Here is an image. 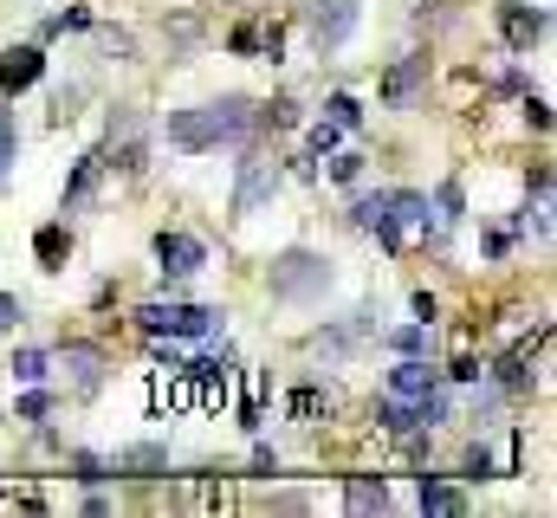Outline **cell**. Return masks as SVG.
I'll return each instance as SVG.
<instances>
[{
    "label": "cell",
    "instance_id": "1",
    "mask_svg": "<svg viewBox=\"0 0 557 518\" xmlns=\"http://www.w3.org/2000/svg\"><path fill=\"white\" fill-rule=\"evenodd\" d=\"M253 98H240V91H227V98L214 104H188V111H169V124H162V136H169L175 149H188V156H201V149H221V143H240V136L253 130Z\"/></svg>",
    "mask_w": 557,
    "mask_h": 518
},
{
    "label": "cell",
    "instance_id": "2",
    "mask_svg": "<svg viewBox=\"0 0 557 518\" xmlns=\"http://www.w3.org/2000/svg\"><path fill=\"white\" fill-rule=\"evenodd\" d=\"M324 292H331V259H318L305 247H292V253L273 259V298H279V305H318Z\"/></svg>",
    "mask_w": 557,
    "mask_h": 518
},
{
    "label": "cell",
    "instance_id": "3",
    "mask_svg": "<svg viewBox=\"0 0 557 518\" xmlns=\"http://www.w3.org/2000/svg\"><path fill=\"white\" fill-rule=\"evenodd\" d=\"M137 324L149 337H214L221 331V311L214 305H182V298H149V305L137 311Z\"/></svg>",
    "mask_w": 557,
    "mask_h": 518
},
{
    "label": "cell",
    "instance_id": "4",
    "mask_svg": "<svg viewBox=\"0 0 557 518\" xmlns=\"http://www.w3.org/2000/svg\"><path fill=\"white\" fill-rule=\"evenodd\" d=\"M305 33L318 52H344L357 39V0H305Z\"/></svg>",
    "mask_w": 557,
    "mask_h": 518
},
{
    "label": "cell",
    "instance_id": "5",
    "mask_svg": "<svg viewBox=\"0 0 557 518\" xmlns=\"http://www.w3.org/2000/svg\"><path fill=\"white\" fill-rule=\"evenodd\" d=\"M285 188V169L279 162H266V156H253V162H240V182H234V214L247 221V214H260L266 201H273Z\"/></svg>",
    "mask_w": 557,
    "mask_h": 518
},
{
    "label": "cell",
    "instance_id": "6",
    "mask_svg": "<svg viewBox=\"0 0 557 518\" xmlns=\"http://www.w3.org/2000/svg\"><path fill=\"white\" fill-rule=\"evenodd\" d=\"M415 234H428V195H415V188H389V234L383 247H409Z\"/></svg>",
    "mask_w": 557,
    "mask_h": 518
},
{
    "label": "cell",
    "instance_id": "7",
    "mask_svg": "<svg viewBox=\"0 0 557 518\" xmlns=\"http://www.w3.org/2000/svg\"><path fill=\"white\" fill-rule=\"evenodd\" d=\"M208 266V247H201L195 234H156V272L162 279H195V272Z\"/></svg>",
    "mask_w": 557,
    "mask_h": 518
},
{
    "label": "cell",
    "instance_id": "8",
    "mask_svg": "<svg viewBox=\"0 0 557 518\" xmlns=\"http://www.w3.org/2000/svg\"><path fill=\"white\" fill-rule=\"evenodd\" d=\"M545 26H551V13H545V7H525V0H499V33H506V46H512V52H532L538 39H545Z\"/></svg>",
    "mask_w": 557,
    "mask_h": 518
},
{
    "label": "cell",
    "instance_id": "9",
    "mask_svg": "<svg viewBox=\"0 0 557 518\" xmlns=\"http://www.w3.org/2000/svg\"><path fill=\"white\" fill-rule=\"evenodd\" d=\"M59 370L72 395H98L104 389V350L98 344H59Z\"/></svg>",
    "mask_w": 557,
    "mask_h": 518
},
{
    "label": "cell",
    "instance_id": "10",
    "mask_svg": "<svg viewBox=\"0 0 557 518\" xmlns=\"http://www.w3.org/2000/svg\"><path fill=\"white\" fill-rule=\"evenodd\" d=\"M421 85H428V52H409L402 65H389V78H383V104H389V111H409V104L421 98Z\"/></svg>",
    "mask_w": 557,
    "mask_h": 518
},
{
    "label": "cell",
    "instance_id": "11",
    "mask_svg": "<svg viewBox=\"0 0 557 518\" xmlns=\"http://www.w3.org/2000/svg\"><path fill=\"white\" fill-rule=\"evenodd\" d=\"M39 78H46V52L39 46H7L0 52V91H7V98H20L26 85H39Z\"/></svg>",
    "mask_w": 557,
    "mask_h": 518
},
{
    "label": "cell",
    "instance_id": "12",
    "mask_svg": "<svg viewBox=\"0 0 557 518\" xmlns=\"http://www.w3.org/2000/svg\"><path fill=\"white\" fill-rule=\"evenodd\" d=\"M104 169H111V156H104V149H85V156L72 162V182H65V214H78L91 195H98V175H104Z\"/></svg>",
    "mask_w": 557,
    "mask_h": 518
},
{
    "label": "cell",
    "instance_id": "13",
    "mask_svg": "<svg viewBox=\"0 0 557 518\" xmlns=\"http://www.w3.org/2000/svg\"><path fill=\"white\" fill-rule=\"evenodd\" d=\"M434 383H441V376H434V370H428V363H421V357H402L396 370H389V395H402V402H415V395H428Z\"/></svg>",
    "mask_w": 557,
    "mask_h": 518
},
{
    "label": "cell",
    "instance_id": "14",
    "mask_svg": "<svg viewBox=\"0 0 557 518\" xmlns=\"http://www.w3.org/2000/svg\"><path fill=\"white\" fill-rule=\"evenodd\" d=\"M473 499L460 493V486H447V480H434V473H421V512H447V518H460Z\"/></svg>",
    "mask_w": 557,
    "mask_h": 518
},
{
    "label": "cell",
    "instance_id": "15",
    "mask_svg": "<svg viewBox=\"0 0 557 518\" xmlns=\"http://www.w3.org/2000/svg\"><path fill=\"white\" fill-rule=\"evenodd\" d=\"M234 52H247V59L260 52V59H273V65H279V52H285L279 20H273V26H240V33H234Z\"/></svg>",
    "mask_w": 557,
    "mask_h": 518
},
{
    "label": "cell",
    "instance_id": "16",
    "mask_svg": "<svg viewBox=\"0 0 557 518\" xmlns=\"http://www.w3.org/2000/svg\"><path fill=\"white\" fill-rule=\"evenodd\" d=\"M376 421H383L389 434H421V395H415V402H402V395H383V402H376Z\"/></svg>",
    "mask_w": 557,
    "mask_h": 518
},
{
    "label": "cell",
    "instance_id": "17",
    "mask_svg": "<svg viewBox=\"0 0 557 518\" xmlns=\"http://www.w3.org/2000/svg\"><path fill=\"white\" fill-rule=\"evenodd\" d=\"M350 221H357L363 234H376V240H383V234H389V188H376V195H357Z\"/></svg>",
    "mask_w": 557,
    "mask_h": 518
},
{
    "label": "cell",
    "instance_id": "18",
    "mask_svg": "<svg viewBox=\"0 0 557 518\" xmlns=\"http://www.w3.org/2000/svg\"><path fill=\"white\" fill-rule=\"evenodd\" d=\"M162 467H169L162 447H124V454L111 460V473H130V480H149V473H162Z\"/></svg>",
    "mask_w": 557,
    "mask_h": 518
},
{
    "label": "cell",
    "instance_id": "19",
    "mask_svg": "<svg viewBox=\"0 0 557 518\" xmlns=\"http://www.w3.org/2000/svg\"><path fill=\"white\" fill-rule=\"evenodd\" d=\"M33 253H39V266H46V272H59V266H65V253H72V234H65L59 221L39 227V234H33Z\"/></svg>",
    "mask_w": 557,
    "mask_h": 518
},
{
    "label": "cell",
    "instance_id": "20",
    "mask_svg": "<svg viewBox=\"0 0 557 518\" xmlns=\"http://www.w3.org/2000/svg\"><path fill=\"white\" fill-rule=\"evenodd\" d=\"M344 506L350 512H389V486L383 480H350L344 486Z\"/></svg>",
    "mask_w": 557,
    "mask_h": 518
},
{
    "label": "cell",
    "instance_id": "21",
    "mask_svg": "<svg viewBox=\"0 0 557 518\" xmlns=\"http://www.w3.org/2000/svg\"><path fill=\"white\" fill-rule=\"evenodd\" d=\"M13 376H20V383H46L52 357H46V350H13Z\"/></svg>",
    "mask_w": 557,
    "mask_h": 518
},
{
    "label": "cell",
    "instance_id": "22",
    "mask_svg": "<svg viewBox=\"0 0 557 518\" xmlns=\"http://www.w3.org/2000/svg\"><path fill=\"white\" fill-rule=\"evenodd\" d=\"M85 26H91V7H65V13H52V20L39 26V33L59 39V33H85Z\"/></svg>",
    "mask_w": 557,
    "mask_h": 518
},
{
    "label": "cell",
    "instance_id": "23",
    "mask_svg": "<svg viewBox=\"0 0 557 518\" xmlns=\"http://www.w3.org/2000/svg\"><path fill=\"white\" fill-rule=\"evenodd\" d=\"M389 350H402V357H421V350H428V324H402V331H389Z\"/></svg>",
    "mask_w": 557,
    "mask_h": 518
},
{
    "label": "cell",
    "instance_id": "24",
    "mask_svg": "<svg viewBox=\"0 0 557 518\" xmlns=\"http://www.w3.org/2000/svg\"><path fill=\"white\" fill-rule=\"evenodd\" d=\"M285 408H292L298 421H318V415H331V395H318V389H298V395H292V402H285Z\"/></svg>",
    "mask_w": 557,
    "mask_h": 518
},
{
    "label": "cell",
    "instance_id": "25",
    "mask_svg": "<svg viewBox=\"0 0 557 518\" xmlns=\"http://www.w3.org/2000/svg\"><path fill=\"white\" fill-rule=\"evenodd\" d=\"M324 111H331V124H337V130H357V124H363V104L350 98V91H337V98L324 104Z\"/></svg>",
    "mask_w": 557,
    "mask_h": 518
},
{
    "label": "cell",
    "instance_id": "26",
    "mask_svg": "<svg viewBox=\"0 0 557 518\" xmlns=\"http://www.w3.org/2000/svg\"><path fill=\"white\" fill-rule=\"evenodd\" d=\"M72 480H85V486L111 480V460H98V454H72Z\"/></svg>",
    "mask_w": 557,
    "mask_h": 518
},
{
    "label": "cell",
    "instance_id": "27",
    "mask_svg": "<svg viewBox=\"0 0 557 518\" xmlns=\"http://www.w3.org/2000/svg\"><path fill=\"white\" fill-rule=\"evenodd\" d=\"M337 136H344V130H337L331 117H324V124H311V130H305V149H311V156H331V149H337Z\"/></svg>",
    "mask_w": 557,
    "mask_h": 518
},
{
    "label": "cell",
    "instance_id": "28",
    "mask_svg": "<svg viewBox=\"0 0 557 518\" xmlns=\"http://www.w3.org/2000/svg\"><path fill=\"white\" fill-rule=\"evenodd\" d=\"M13 149H20V130H13V111H0V182L13 169Z\"/></svg>",
    "mask_w": 557,
    "mask_h": 518
},
{
    "label": "cell",
    "instance_id": "29",
    "mask_svg": "<svg viewBox=\"0 0 557 518\" xmlns=\"http://www.w3.org/2000/svg\"><path fill=\"white\" fill-rule=\"evenodd\" d=\"M357 175H363V156H357V149H344V156H331V182H357Z\"/></svg>",
    "mask_w": 557,
    "mask_h": 518
},
{
    "label": "cell",
    "instance_id": "30",
    "mask_svg": "<svg viewBox=\"0 0 557 518\" xmlns=\"http://www.w3.org/2000/svg\"><path fill=\"white\" fill-rule=\"evenodd\" d=\"M434 201H441V221H447V227L467 214V201H460V182H441V195H434Z\"/></svg>",
    "mask_w": 557,
    "mask_h": 518
},
{
    "label": "cell",
    "instance_id": "31",
    "mask_svg": "<svg viewBox=\"0 0 557 518\" xmlns=\"http://www.w3.org/2000/svg\"><path fill=\"white\" fill-rule=\"evenodd\" d=\"M104 52H117V59H137V39H130V33H117V26H104Z\"/></svg>",
    "mask_w": 557,
    "mask_h": 518
},
{
    "label": "cell",
    "instance_id": "32",
    "mask_svg": "<svg viewBox=\"0 0 557 518\" xmlns=\"http://www.w3.org/2000/svg\"><path fill=\"white\" fill-rule=\"evenodd\" d=\"M20 324H26V305L13 292H0V331H20Z\"/></svg>",
    "mask_w": 557,
    "mask_h": 518
},
{
    "label": "cell",
    "instance_id": "33",
    "mask_svg": "<svg viewBox=\"0 0 557 518\" xmlns=\"http://www.w3.org/2000/svg\"><path fill=\"white\" fill-rule=\"evenodd\" d=\"M78 98H85V91H78V85H65L59 98H52V117H59V124H72V117H78Z\"/></svg>",
    "mask_w": 557,
    "mask_h": 518
},
{
    "label": "cell",
    "instance_id": "34",
    "mask_svg": "<svg viewBox=\"0 0 557 518\" xmlns=\"http://www.w3.org/2000/svg\"><path fill=\"white\" fill-rule=\"evenodd\" d=\"M46 408H52V395L39 389V383H33V395H20V421H39V415H46Z\"/></svg>",
    "mask_w": 557,
    "mask_h": 518
},
{
    "label": "cell",
    "instance_id": "35",
    "mask_svg": "<svg viewBox=\"0 0 557 518\" xmlns=\"http://www.w3.org/2000/svg\"><path fill=\"white\" fill-rule=\"evenodd\" d=\"M266 117H273L279 130H292L298 124V98H273V104H266Z\"/></svg>",
    "mask_w": 557,
    "mask_h": 518
},
{
    "label": "cell",
    "instance_id": "36",
    "mask_svg": "<svg viewBox=\"0 0 557 518\" xmlns=\"http://www.w3.org/2000/svg\"><path fill=\"white\" fill-rule=\"evenodd\" d=\"M499 402H506V395H499V389H486V395H473V421H480V428H486V421H493V415H499Z\"/></svg>",
    "mask_w": 557,
    "mask_h": 518
},
{
    "label": "cell",
    "instance_id": "37",
    "mask_svg": "<svg viewBox=\"0 0 557 518\" xmlns=\"http://www.w3.org/2000/svg\"><path fill=\"white\" fill-rule=\"evenodd\" d=\"M467 480H493V454L486 447H467Z\"/></svg>",
    "mask_w": 557,
    "mask_h": 518
},
{
    "label": "cell",
    "instance_id": "38",
    "mask_svg": "<svg viewBox=\"0 0 557 518\" xmlns=\"http://www.w3.org/2000/svg\"><path fill=\"white\" fill-rule=\"evenodd\" d=\"M454 383H480V357H460L454 363Z\"/></svg>",
    "mask_w": 557,
    "mask_h": 518
},
{
    "label": "cell",
    "instance_id": "39",
    "mask_svg": "<svg viewBox=\"0 0 557 518\" xmlns=\"http://www.w3.org/2000/svg\"><path fill=\"white\" fill-rule=\"evenodd\" d=\"M434 311H441V305H434V292H415V318H421V324H434Z\"/></svg>",
    "mask_w": 557,
    "mask_h": 518
}]
</instances>
